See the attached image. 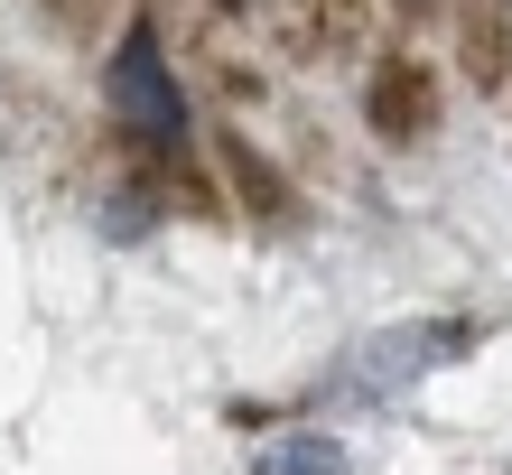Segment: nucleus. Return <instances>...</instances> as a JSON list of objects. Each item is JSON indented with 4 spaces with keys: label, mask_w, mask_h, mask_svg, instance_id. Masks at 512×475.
<instances>
[{
    "label": "nucleus",
    "mask_w": 512,
    "mask_h": 475,
    "mask_svg": "<svg viewBox=\"0 0 512 475\" xmlns=\"http://www.w3.org/2000/svg\"><path fill=\"white\" fill-rule=\"evenodd\" d=\"M103 94H112V122H122L140 150H187V94H177V75H168V56L149 28H122V47H112V66H103Z\"/></svg>",
    "instance_id": "1"
},
{
    "label": "nucleus",
    "mask_w": 512,
    "mask_h": 475,
    "mask_svg": "<svg viewBox=\"0 0 512 475\" xmlns=\"http://www.w3.org/2000/svg\"><path fill=\"white\" fill-rule=\"evenodd\" d=\"M438 354H457V326H401V336L354 354V392H401V382L419 364H438Z\"/></svg>",
    "instance_id": "2"
},
{
    "label": "nucleus",
    "mask_w": 512,
    "mask_h": 475,
    "mask_svg": "<svg viewBox=\"0 0 512 475\" xmlns=\"http://www.w3.org/2000/svg\"><path fill=\"white\" fill-rule=\"evenodd\" d=\"M429 103H438V84L410 66V56H391V66L373 75V131L382 140H419L429 131Z\"/></svg>",
    "instance_id": "3"
},
{
    "label": "nucleus",
    "mask_w": 512,
    "mask_h": 475,
    "mask_svg": "<svg viewBox=\"0 0 512 475\" xmlns=\"http://www.w3.org/2000/svg\"><path fill=\"white\" fill-rule=\"evenodd\" d=\"M252 475H354V457H345V438H326V429H289V438H270L252 457Z\"/></svg>",
    "instance_id": "4"
},
{
    "label": "nucleus",
    "mask_w": 512,
    "mask_h": 475,
    "mask_svg": "<svg viewBox=\"0 0 512 475\" xmlns=\"http://www.w3.org/2000/svg\"><path fill=\"white\" fill-rule=\"evenodd\" d=\"M503 19H512L503 0H475V19H466V75H475V84L503 75Z\"/></svg>",
    "instance_id": "5"
}]
</instances>
